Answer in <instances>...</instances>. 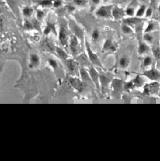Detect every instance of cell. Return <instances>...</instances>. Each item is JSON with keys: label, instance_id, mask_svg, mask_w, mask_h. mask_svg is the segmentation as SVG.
<instances>
[{"label": "cell", "instance_id": "obj_29", "mask_svg": "<svg viewBox=\"0 0 160 161\" xmlns=\"http://www.w3.org/2000/svg\"><path fill=\"white\" fill-rule=\"evenodd\" d=\"M73 2L75 6H79V7H84L87 3L86 0H73Z\"/></svg>", "mask_w": 160, "mask_h": 161}, {"label": "cell", "instance_id": "obj_12", "mask_svg": "<svg viewBox=\"0 0 160 161\" xmlns=\"http://www.w3.org/2000/svg\"><path fill=\"white\" fill-rule=\"evenodd\" d=\"M69 83H70L71 86L74 89H75L76 91H82V81L79 80L78 79L74 78V77H71L69 79Z\"/></svg>", "mask_w": 160, "mask_h": 161}, {"label": "cell", "instance_id": "obj_31", "mask_svg": "<svg viewBox=\"0 0 160 161\" xmlns=\"http://www.w3.org/2000/svg\"><path fill=\"white\" fill-rule=\"evenodd\" d=\"M132 83H133L134 86H136V87H137V85H138V87H140V85H142L143 80L142 79L140 78L139 75H137V76L134 79V80H132Z\"/></svg>", "mask_w": 160, "mask_h": 161}, {"label": "cell", "instance_id": "obj_32", "mask_svg": "<svg viewBox=\"0 0 160 161\" xmlns=\"http://www.w3.org/2000/svg\"><path fill=\"white\" fill-rule=\"evenodd\" d=\"M24 28L26 30H33V28H34L33 24L32 22H29V21H26L24 23Z\"/></svg>", "mask_w": 160, "mask_h": 161}, {"label": "cell", "instance_id": "obj_9", "mask_svg": "<svg viewBox=\"0 0 160 161\" xmlns=\"http://www.w3.org/2000/svg\"><path fill=\"white\" fill-rule=\"evenodd\" d=\"M137 6V0H132V2L124 10L125 15L128 17H133L136 14V8Z\"/></svg>", "mask_w": 160, "mask_h": 161}, {"label": "cell", "instance_id": "obj_28", "mask_svg": "<svg viewBox=\"0 0 160 161\" xmlns=\"http://www.w3.org/2000/svg\"><path fill=\"white\" fill-rule=\"evenodd\" d=\"M44 16H45V14H44V11L43 10H37L36 12V17L38 21H42L44 19Z\"/></svg>", "mask_w": 160, "mask_h": 161}, {"label": "cell", "instance_id": "obj_25", "mask_svg": "<svg viewBox=\"0 0 160 161\" xmlns=\"http://www.w3.org/2000/svg\"><path fill=\"white\" fill-rule=\"evenodd\" d=\"M153 64V58L150 56H146L144 58L143 61V67L144 68H148V67L151 66Z\"/></svg>", "mask_w": 160, "mask_h": 161}, {"label": "cell", "instance_id": "obj_8", "mask_svg": "<svg viewBox=\"0 0 160 161\" xmlns=\"http://www.w3.org/2000/svg\"><path fill=\"white\" fill-rule=\"evenodd\" d=\"M143 21H144V18H138V17L136 16L128 17V18H124V23L128 25V26H130L132 28H133V27L136 26L137 24L141 23Z\"/></svg>", "mask_w": 160, "mask_h": 161}, {"label": "cell", "instance_id": "obj_7", "mask_svg": "<svg viewBox=\"0 0 160 161\" xmlns=\"http://www.w3.org/2000/svg\"><path fill=\"white\" fill-rule=\"evenodd\" d=\"M102 50L104 52H114L117 50V45L114 44L112 39H106L104 44H103V47H102Z\"/></svg>", "mask_w": 160, "mask_h": 161}, {"label": "cell", "instance_id": "obj_20", "mask_svg": "<svg viewBox=\"0 0 160 161\" xmlns=\"http://www.w3.org/2000/svg\"><path fill=\"white\" fill-rule=\"evenodd\" d=\"M33 12H34L33 9L31 6H24L23 9H22V14L24 15L25 18H30V17L33 15Z\"/></svg>", "mask_w": 160, "mask_h": 161}, {"label": "cell", "instance_id": "obj_26", "mask_svg": "<svg viewBox=\"0 0 160 161\" xmlns=\"http://www.w3.org/2000/svg\"><path fill=\"white\" fill-rule=\"evenodd\" d=\"M151 51L153 57H155V59L156 61L160 60V46L152 47Z\"/></svg>", "mask_w": 160, "mask_h": 161}, {"label": "cell", "instance_id": "obj_2", "mask_svg": "<svg viewBox=\"0 0 160 161\" xmlns=\"http://www.w3.org/2000/svg\"><path fill=\"white\" fill-rule=\"evenodd\" d=\"M113 7V5H107V6H102L98 7L95 11V14L97 17L102 18H112V9Z\"/></svg>", "mask_w": 160, "mask_h": 161}, {"label": "cell", "instance_id": "obj_22", "mask_svg": "<svg viewBox=\"0 0 160 161\" xmlns=\"http://www.w3.org/2000/svg\"><path fill=\"white\" fill-rule=\"evenodd\" d=\"M67 66H68V68L69 69L70 72H74L76 71V68H77V64L75 61L71 60V59H67Z\"/></svg>", "mask_w": 160, "mask_h": 161}, {"label": "cell", "instance_id": "obj_35", "mask_svg": "<svg viewBox=\"0 0 160 161\" xmlns=\"http://www.w3.org/2000/svg\"><path fill=\"white\" fill-rule=\"evenodd\" d=\"M91 2H92L94 5H98L101 2V0H91Z\"/></svg>", "mask_w": 160, "mask_h": 161}, {"label": "cell", "instance_id": "obj_1", "mask_svg": "<svg viewBox=\"0 0 160 161\" xmlns=\"http://www.w3.org/2000/svg\"><path fill=\"white\" fill-rule=\"evenodd\" d=\"M85 48H86V54L88 56V59L90 60V61L92 63L94 66H98V67H102V64H101V61L99 60V57H98V55L96 53H94L93 52V50L90 48V45L89 44V42L87 41V40H85Z\"/></svg>", "mask_w": 160, "mask_h": 161}, {"label": "cell", "instance_id": "obj_34", "mask_svg": "<svg viewBox=\"0 0 160 161\" xmlns=\"http://www.w3.org/2000/svg\"><path fill=\"white\" fill-rule=\"evenodd\" d=\"M67 9H68V10L69 11V12L72 13V12H74L76 8L74 5H68V6H67Z\"/></svg>", "mask_w": 160, "mask_h": 161}, {"label": "cell", "instance_id": "obj_21", "mask_svg": "<svg viewBox=\"0 0 160 161\" xmlns=\"http://www.w3.org/2000/svg\"><path fill=\"white\" fill-rule=\"evenodd\" d=\"M143 39L144 41L148 44H151L154 42L155 37L152 34V33H144V36H143Z\"/></svg>", "mask_w": 160, "mask_h": 161}, {"label": "cell", "instance_id": "obj_36", "mask_svg": "<svg viewBox=\"0 0 160 161\" xmlns=\"http://www.w3.org/2000/svg\"><path fill=\"white\" fill-rule=\"evenodd\" d=\"M102 1H103L104 2H109L110 0H102Z\"/></svg>", "mask_w": 160, "mask_h": 161}, {"label": "cell", "instance_id": "obj_33", "mask_svg": "<svg viewBox=\"0 0 160 161\" xmlns=\"http://www.w3.org/2000/svg\"><path fill=\"white\" fill-rule=\"evenodd\" d=\"M63 4V1L62 0H54V2H53V7L55 8H59L60 6H62Z\"/></svg>", "mask_w": 160, "mask_h": 161}, {"label": "cell", "instance_id": "obj_13", "mask_svg": "<svg viewBox=\"0 0 160 161\" xmlns=\"http://www.w3.org/2000/svg\"><path fill=\"white\" fill-rule=\"evenodd\" d=\"M150 50V48H149V45L148 44H147L144 40H139V44H138V53L140 55H144L146 54L149 52Z\"/></svg>", "mask_w": 160, "mask_h": 161}, {"label": "cell", "instance_id": "obj_6", "mask_svg": "<svg viewBox=\"0 0 160 161\" xmlns=\"http://www.w3.org/2000/svg\"><path fill=\"white\" fill-rule=\"evenodd\" d=\"M125 16V11L123 8L117 6H113L112 9V18L114 20H120Z\"/></svg>", "mask_w": 160, "mask_h": 161}, {"label": "cell", "instance_id": "obj_3", "mask_svg": "<svg viewBox=\"0 0 160 161\" xmlns=\"http://www.w3.org/2000/svg\"><path fill=\"white\" fill-rule=\"evenodd\" d=\"M142 75L149 79L150 80L155 81V82L160 80V72L155 68H151L150 70L145 71L144 73H142Z\"/></svg>", "mask_w": 160, "mask_h": 161}, {"label": "cell", "instance_id": "obj_5", "mask_svg": "<svg viewBox=\"0 0 160 161\" xmlns=\"http://www.w3.org/2000/svg\"><path fill=\"white\" fill-rule=\"evenodd\" d=\"M79 41H78V37L76 36H71L70 40H69V48L72 54L76 55L78 52L79 48Z\"/></svg>", "mask_w": 160, "mask_h": 161}, {"label": "cell", "instance_id": "obj_30", "mask_svg": "<svg viewBox=\"0 0 160 161\" xmlns=\"http://www.w3.org/2000/svg\"><path fill=\"white\" fill-rule=\"evenodd\" d=\"M99 37H100V32H99V30H98V29H94L92 32V35H91L92 40H94V41H96V40H98Z\"/></svg>", "mask_w": 160, "mask_h": 161}, {"label": "cell", "instance_id": "obj_19", "mask_svg": "<svg viewBox=\"0 0 160 161\" xmlns=\"http://www.w3.org/2000/svg\"><path fill=\"white\" fill-rule=\"evenodd\" d=\"M53 2L54 0H39L38 5L43 8H49L53 6Z\"/></svg>", "mask_w": 160, "mask_h": 161}, {"label": "cell", "instance_id": "obj_24", "mask_svg": "<svg viewBox=\"0 0 160 161\" xmlns=\"http://www.w3.org/2000/svg\"><path fill=\"white\" fill-rule=\"evenodd\" d=\"M56 53L58 54L60 58L62 59L63 61H66L67 59H68V53H67L63 48H59V47H57V48H56Z\"/></svg>", "mask_w": 160, "mask_h": 161}, {"label": "cell", "instance_id": "obj_17", "mask_svg": "<svg viewBox=\"0 0 160 161\" xmlns=\"http://www.w3.org/2000/svg\"><path fill=\"white\" fill-rule=\"evenodd\" d=\"M121 31L125 35H131V34H134V31L132 30V28L130 26L125 24V23H123L122 26H121Z\"/></svg>", "mask_w": 160, "mask_h": 161}, {"label": "cell", "instance_id": "obj_37", "mask_svg": "<svg viewBox=\"0 0 160 161\" xmlns=\"http://www.w3.org/2000/svg\"><path fill=\"white\" fill-rule=\"evenodd\" d=\"M158 10L160 11V4H159V6H158Z\"/></svg>", "mask_w": 160, "mask_h": 161}, {"label": "cell", "instance_id": "obj_16", "mask_svg": "<svg viewBox=\"0 0 160 161\" xmlns=\"http://www.w3.org/2000/svg\"><path fill=\"white\" fill-rule=\"evenodd\" d=\"M147 10V6L144 4L140 5V7L137 9V10L136 11V14L135 16L138 17V18H144V16H145V13Z\"/></svg>", "mask_w": 160, "mask_h": 161}, {"label": "cell", "instance_id": "obj_23", "mask_svg": "<svg viewBox=\"0 0 160 161\" xmlns=\"http://www.w3.org/2000/svg\"><path fill=\"white\" fill-rule=\"evenodd\" d=\"M79 72H80V76L83 81H90L91 79L90 77V75H89L88 72H86V70H85L84 68H81L79 69Z\"/></svg>", "mask_w": 160, "mask_h": 161}, {"label": "cell", "instance_id": "obj_15", "mask_svg": "<svg viewBox=\"0 0 160 161\" xmlns=\"http://www.w3.org/2000/svg\"><path fill=\"white\" fill-rule=\"evenodd\" d=\"M51 33H56V27H55L54 23H52L50 22H48L46 24V26L44 27V35H48L50 34Z\"/></svg>", "mask_w": 160, "mask_h": 161}, {"label": "cell", "instance_id": "obj_10", "mask_svg": "<svg viewBox=\"0 0 160 161\" xmlns=\"http://www.w3.org/2000/svg\"><path fill=\"white\" fill-rule=\"evenodd\" d=\"M59 40H60V43L63 45H66L68 43V31L65 29V27L61 26L60 29V32H59Z\"/></svg>", "mask_w": 160, "mask_h": 161}, {"label": "cell", "instance_id": "obj_18", "mask_svg": "<svg viewBox=\"0 0 160 161\" xmlns=\"http://www.w3.org/2000/svg\"><path fill=\"white\" fill-rule=\"evenodd\" d=\"M157 25L156 22L154 21H149L147 25L146 28L144 30V33H152L153 31H155L156 30Z\"/></svg>", "mask_w": 160, "mask_h": 161}, {"label": "cell", "instance_id": "obj_27", "mask_svg": "<svg viewBox=\"0 0 160 161\" xmlns=\"http://www.w3.org/2000/svg\"><path fill=\"white\" fill-rule=\"evenodd\" d=\"M48 65H49V66L52 68L53 70L55 71V72H56V71L58 70L59 68V65H58V63H57V61L55 60V59H48Z\"/></svg>", "mask_w": 160, "mask_h": 161}, {"label": "cell", "instance_id": "obj_4", "mask_svg": "<svg viewBox=\"0 0 160 161\" xmlns=\"http://www.w3.org/2000/svg\"><path fill=\"white\" fill-rule=\"evenodd\" d=\"M88 72L90 79H91V81L94 83L97 88H100V75H99L98 71L95 69L94 67H90Z\"/></svg>", "mask_w": 160, "mask_h": 161}, {"label": "cell", "instance_id": "obj_14", "mask_svg": "<svg viewBox=\"0 0 160 161\" xmlns=\"http://www.w3.org/2000/svg\"><path fill=\"white\" fill-rule=\"evenodd\" d=\"M130 58L128 56H122L120 57V58L119 59V66L121 68H128V66L130 65Z\"/></svg>", "mask_w": 160, "mask_h": 161}, {"label": "cell", "instance_id": "obj_11", "mask_svg": "<svg viewBox=\"0 0 160 161\" xmlns=\"http://www.w3.org/2000/svg\"><path fill=\"white\" fill-rule=\"evenodd\" d=\"M40 64V57L36 53H33L30 55V65L29 67L30 68H36L37 67H39Z\"/></svg>", "mask_w": 160, "mask_h": 161}]
</instances>
